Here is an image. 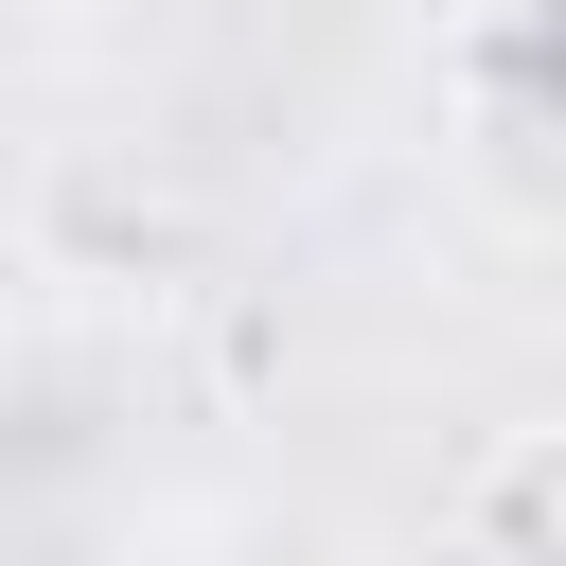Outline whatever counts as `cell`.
Wrapping results in <instances>:
<instances>
[{"mask_svg":"<svg viewBox=\"0 0 566 566\" xmlns=\"http://www.w3.org/2000/svg\"><path fill=\"white\" fill-rule=\"evenodd\" d=\"M442 159L513 248H566V0L442 18Z\"/></svg>","mask_w":566,"mask_h":566,"instance_id":"obj_1","label":"cell"},{"mask_svg":"<svg viewBox=\"0 0 566 566\" xmlns=\"http://www.w3.org/2000/svg\"><path fill=\"white\" fill-rule=\"evenodd\" d=\"M18 18H124V0H18Z\"/></svg>","mask_w":566,"mask_h":566,"instance_id":"obj_3","label":"cell"},{"mask_svg":"<svg viewBox=\"0 0 566 566\" xmlns=\"http://www.w3.org/2000/svg\"><path fill=\"white\" fill-rule=\"evenodd\" d=\"M460 566H566V407L460 478Z\"/></svg>","mask_w":566,"mask_h":566,"instance_id":"obj_2","label":"cell"}]
</instances>
